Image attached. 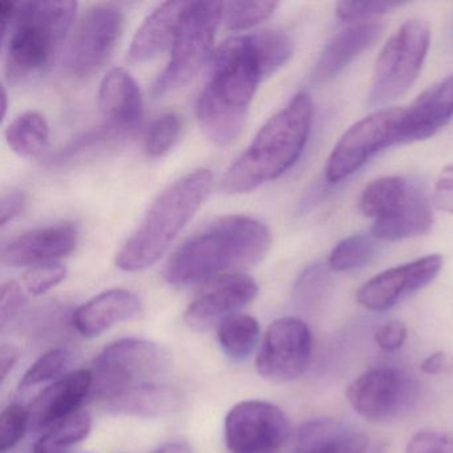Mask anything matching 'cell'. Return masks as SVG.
<instances>
[{
  "label": "cell",
  "instance_id": "cell-1",
  "mask_svg": "<svg viewBox=\"0 0 453 453\" xmlns=\"http://www.w3.org/2000/svg\"><path fill=\"white\" fill-rule=\"evenodd\" d=\"M267 76L256 34L235 36L219 47L196 107L198 123L211 142L219 147L237 142L257 88Z\"/></svg>",
  "mask_w": 453,
  "mask_h": 453
},
{
  "label": "cell",
  "instance_id": "cell-2",
  "mask_svg": "<svg viewBox=\"0 0 453 453\" xmlns=\"http://www.w3.org/2000/svg\"><path fill=\"white\" fill-rule=\"evenodd\" d=\"M272 233L258 219L225 216L188 238L169 258L166 282L177 288L205 283L259 264L272 248Z\"/></svg>",
  "mask_w": 453,
  "mask_h": 453
},
{
  "label": "cell",
  "instance_id": "cell-3",
  "mask_svg": "<svg viewBox=\"0 0 453 453\" xmlns=\"http://www.w3.org/2000/svg\"><path fill=\"white\" fill-rule=\"evenodd\" d=\"M76 9L73 0L0 2L10 83H27L50 70L73 27Z\"/></svg>",
  "mask_w": 453,
  "mask_h": 453
},
{
  "label": "cell",
  "instance_id": "cell-4",
  "mask_svg": "<svg viewBox=\"0 0 453 453\" xmlns=\"http://www.w3.org/2000/svg\"><path fill=\"white\" fill-rule=\"evenodd\" d=\"M312 116L311 97L299 92L259 129L248 150L227 169L221 189L241 195L282 176L301 157L311 131Z\"/></svg>",
  "mask_w": 453,
  "mask_h": 453
},
{
  "label": "cell",
  "instance_id": "cell-5",
  "mask_svg": "<svg viewBox=\"0 0 453 453\" xmlns=\"http://www.w3.org/2000/svg\"><path fill=\"white\" fill-rule=\"evenodd\" d=\"M213 181V173L201 168L166 187L119 251V269L134 273L155 265L208 200Z\"/></svg>",
  "mask_w": 453,
  "mask_h": 453
},
{
  "label": "cell",
  "instance_id": "cell-6",
  "mask_svg": "<svg viewBox=\"0 0 453 453\" xmlns=\"http://www.w3.org/2000/svg\"><path fill=\"white\" fill-rule=\"evenodd\" d=\"M171 367V355L160 344L126 338L103 349L92 367L89 397L103 404L134 387L157 383Z\"/></svg>",
  "mask_w": 453,
  "mask_h": 453
},
{
  "label": "cell",
  "instance_id": "cell-7",
  "mask_svg": "<svg viewBox=\"0 0 453 453\" xmlns=\"http://www.w3.org/2000/svg\"><path fill=\"white\" fill-rule=\"evenodd\" d=\"M224 2H188L172 57L165 70L157 76L150 94L161 97L189 83L213 51L219 23L224 20Z\"/></svg>",
  "mask_w": 453,
  "mask_h": 453
},
{
  "label": "cell",
  "instance_id": "cell-8",
  "mask_svg": "<svg viewBox=\"0 0 453 453\" xmlns=\"http://www.w3.org/2000/svg\"><path fill=\"white\" fill-rule=\"evenodd\" d=\"M431 30L420 19L407 20L384 44L373 70L368 104L394 102L418 81L428 55Z\"/></svg>",
  "mask_w": 453,
  "mask_h": 453
},
{
  "label": "cell",
  "instance_id": "cell-9",
  "mask_svg": "<svg viewBox=\"0 0 453 453\" xmlns=\"http://www.w3.org/2000/svg\"><path fill=\"white\" fill-rule=\"evenodd\" d=\"M403 108H383L349 127L328 157L326 179L342 181L362 168L373 155L399 144Z\"/></svg>",
  "mask_w": 453,
  "mask_h": 453
},
{
  "label": "cell",
  "instance_id": "cell-10",
  "mask_svg": "<svg viewBox=\"0 0 453 453\" xmlns=\"http://www.w3.org/2000/svg\"><path fill=\"white\" fill-rule=\"evenodd\" d=\"M230 453H280L290 434L285 412L264 400L238 403L225 418Z\"/></svg>",
  "mask_w": 453,
  "mask_h": 453
},
{
  "label": "cell",
  "instance_id": "cell-11",
  "mask_svg": "<svg viewBox=\"0 0 453 453\" xmlns=\"http://www.w3.org/2000/svg\"><path fill=\"white\" fill-rule=\"evenodd\" d=\"M312 357V335L299 318L285 317L267 328L257 370L266 380L288 383L303 375Z\"/></svg>",
  "mask_w": 453,
  "mask_h": 453
},
{
  "label": "cell",
  "instance_id": "cell-12",
  "mask_svg": "<svg viewBox=\"0 0 453 453\" xmlns=\"http://www.w3.org/2000/svg\"><path fill=\"white\" fill-rule=\"evenodd\" d=\"M123 25L124 17L118 7L99 4L87 10L65 49V68L79 78L99 70L112 54Z\"/></svg>",
  "mask_w": 453,
  "mask_h": 453
},
{
  "label": "cell",
  "instance_id": "cell-13",
  "mask_svg": "<svg viewBox=\"0 0 453 453\" xmlns=\"http://www.w3.org/2000/svg\"><path fill=\"white\" fill-rule=\"evenodd\" d=\"M416 384L402 371L379 367L362 373L347 388V399L355 412L370 420L396 418L411 407Z\"/></svg>",
  "mask_w": 453,
  "mask_h": 453
},
{
  "label": "cell",
  "instance_id": "cell-14",
  "mask_svg": "<svg viewBox=\"0 0 453 453\" xmlns=\"http://www.w3.org/2000/svg\"><path fill=\"white\" fill-rule=\"evenodd\" d=\"M442 267L440 254L392 267L375 275L357 290V301L370 311H387L416 291L428 286Z\"/></svg>",
  "mask_w": 453,
  "mask_h": 453
},
{
  "label": "cell",
  "instance_id": "cell-15",
  "mask_svg": "<svg viewBox=\"0 0 453 453\" xmlns=\"http://www.w3.org/2000/svg\"><path fill=\"white\" fill-rule=\"evenodd\" d=\"M256 280L243 273H227L203 283L185 311V322L198 331H205L225 318L237 314L258 296Z\"/></svg>",
  "mask_w": 453,
  "mask_h": 453
},
{
  "label": "cell",
  "instance_id": "cell-16",
  "mask_svg": "<svg viewBox=\"0 0 453 453\" xmlns=\"http://www.w3.org/2000/svg\"><path fill=\"white\" fill-rule=\"evenodd\" d=\"M453 118V75L424 89L410 107L403 108L399 144L434 136Z\"/></svg>",
  "mask_w": 453,
  "mask_h": 453
},
{
  "label": "cell",
  "instance_id": "cell-17",
  "mask_svg": "<svg viewBox=\"0 0 453 453\" xmlns=\"http://www.w3.org/2000/svg\"><path fill=\"white\" fill-rule=\"evenodd\" d=\"M79 232L73 225L59 224L23 233L2 250V261L9 266H38L52 264L73 253Z\"/></svg>",
  "mask_w": 453,
  "mask_h": 453
},
{
  "label": "cell",
  "instance_id": "cell-18",
  "mask_svg": "<svg viewBox=\"0 0 453 453\" xmlns=\"http://www.w3.org/2000/svg\"><path fill=\"white\" fill-rule=\"evenodd\" d=\"M92 389L91 370L65 373L35 400L30 410V426L34 431H47L68 416L78 412Z\"/></svg>",
  "mask_w": 453,
  "mask_h": 453
},
{
  "label": "cell",
  "instance_id": "cell-19",
  "mask_svg": "<svg viewBox=\"0 0 453 453\" xmlns=\"http://www.w3.org/2000/svg\"><path fill=\"white\" fill-rule=\"evenodd\" d=\"M384 31L375 20L357 22L336 34L323 50L312 73V81L326 84L335 79L363 51L370 49Z\"/></svg>",
  "mask_w": 453,
  "mask_h": 453
},
{
  "label": "cell",
  "instance_id": "cell-20",
  "mask_svg": "<svg viewBox=\"0 0 453 453\" xmlns=\"http://www.w3.org/2000/svg\"><path fill=\"white\" fill-rule=\"evenodd\" d=\"M142 304L132 291L113 288L104 291L79 307L73 315V327L87 338H94L108 328L136 318Z\"/></svg>",
  "mask_w": 453,
  "mask_h": 453
},
{
  "label": "cell",
  "instance_id": "cell-21",
  "mask_svg": "<svg viewBox=\"0 0 453 453\" xmlns=\"http://www.w3.org/2000/svg\"><path fill=\"white\" fill-rule=\"evenodd\" d=\"M99 107L108 124L126 134L136 128L142 118V96L131 73L123 68L108 73L100 84Z\"/></svg>",
  "mask_w": 453,
  "mask_h": 453
},
{
  "label": "cell",
  "instance_id": "cell-22",
  "mask_svg": "<svg viewBox=\"0 0 453 453\" xmlns=\"http://www.w3.org/2000/svg\"><path fill=\"white\" fill-rule=\"evenodd\" d=\"M188 2H165L140 26L129 55L134 62H148L172 47Z\"/></svg>",
  "mask_w": 453,
  "mask_h": 453
},
{
  "label": "cell",
  "instance_id": "cell-23",
  "mask_svg": "<svg viewBox=\"0 0 453 453\" xmlns=\"http://www.w3.org/2000/svg\"><path fill=\"white\" fill-rule=\"evenodd\" d=\"M434 225V213L423 190L412 185L399 208L376 219L372 225V237L380 241H400L426 234Z\"/></svg>",
  "mask_w": 453,
  "mask_h": 453
},
{
  "label": "cell",
  "instance_id": "cell-24",
  "mask_svg": "<svg viewBox=\"0 0 453 453\" xmlns=\"http://www.w3.org/2000/svg\"><path fill=\"white\" fill-rule=\"evenodd\" d=\"M184 396L179 389L161 383L134 387L105 403L111 412L136 418H158L179 412Z\"/></svg>",
  "mask_w": 453,
  "mask_h": 453
},
{
  "label": "cell",
  "instance_id": "cell-25",
  "mask_svg": "<svg viewBox=\"0 0 453 453\" xmlns=\"http://www.w3.org/2000/svg\"><path fill=\"white\" fill-rule=\"evenodd\" d=\"M4 136L10 148L20 157H39L49 148V123L42 113L28 111L10 123Z\"/></svg>",
  "mask_w": 453,
  "mask_h": 453
},
{
  "label": "cell",
  "instance_id": "cell-26",
  "mask_svg": "<svg viewBox=\"0 0 453 453\" xmlns=\"http://www.w3.org/2000/svg\"><path fill=\"white\" fill-rule=\"evenodd\" d=\"M411 187L412 185L403 177L389 176L373 180L360 196V213L373 219V221L389 216L405 200Z\"/></svg>",
  "mask_w": 453,
  "mask_h": 453
},
{
  "label": "cell",
  "instance_id": "cell-27",
  "mask_svg": "<svg viewBox=\"0 0 453 453\" xmlns=\"http://www.w3.org/2000/svg\"><path fill=\"white\" fill-rule=\"evenodd\" d=\"M258 320L248 314H233L219 325V341L222 351L233 362L248 359L259 341Z\"/></svg>",
  "mask_w": 453,
  "mask_h": 453
},
{
  "label": "cell",
  "instance_id": "cell-28",
  "mask_svg": "<svg viewBox=\"0 0 453 453\" xmlns=\"http://www.w3.org/2000/svg\"><path fill=\"white\" fill-rule=\"evenodd\" d=\"M91 428V415L86 411H78L47 429L34 445V453H65L73 445L87 439Z\"/></svg>",
  "mask_w": 453,
  "mask_h": 453
},
{
  "label": "cell",
  "instance_id": "cell-29",
  "mask_svg": "<svg viewBox=\"0 0 453 453\" xmlns=\"http://www.w3.org/2000/svg\"><path fill=\"white\" fill-rule=\"evenodd\" d=\"M372 235L354 234L336 243L328 257V266L338 273L362 269L375 257L376 245Z\"/></svg>",
  "mask_w": 453,
  "mask_h": 453
},
{
  "label": "cell",
  "instance_id": "cell-30",
  "mask_svg": "<svg viewBox=\"0 0 453 453\" xmlns=\"http://www.w3.org/2000/svg\"><path fill=\"white\" fill-rule=\"evenodd\" d=\"M73 362V354L67 349L58 347L42 355L27 371L20 380V391L41 386L47 381H57L65 376V371Z\"/></svg>",
  "mask_w": 453,
  "mask_h": 453
},
{
  "label": "cell",
  "instance_id": "cell-31",
  "mask_svg": "<svg viewBox=\"0 0 453 453\" xmlns=\"http://www.w3.org/2000/svg\"><path fill=\"white\" fill-rule=\"evenodd\" d=\"M277 2H229L224 4V22L232 31L248 30L269 19Z\"/></svg>",
  "mask_w": 453,
  "mask_h": 453
},
{
  "label": "cell",
  "instance_id": "cell-32",
  "mask_svg": "<svg viewBox=\"0 0 453 453\" xmlns=\"http://www.w3.org/2000/svg\"><path fill=\"white\" fill-rule=\"evenodd\" d=\"M179 116L174 113H164L158 116L148 129L145 136V150L150 157H161L166 155L179 140Z\"/></svg>",
  "mask_w": 453,
  "mask_h": 453
},
{
  "label": "cell",
  "instance_id": "cell-33",
  "mask_svg": "<svg viewBox=\"0 0 453 453\" xmlns=\"http://www.w3.org/2000/svg\"><path fill=\"white\" fill-rule=\"evenodd\" d=\"M30 426V410L12 403L0 415V452L12 449Z\"/></svg>",
  "mask_w": 453,
  "mask_h": 453
},
{
  "label": "cell",
  "instance_id": "cell-34",
  "mask_svg": "<svg viewBox=\"0 0 453 453\" xmlns=\"http://www.w3.org/2000/svg\"><path fill=\"white\" fill-rule=\"evenodd\" d=\"M403 2H391V0H365V2H341L336 6V15L343 22H365L379 15L394 12L404 6Z\"/></svg>",
  "mask_w": 453,
  "mask_h": 453
},
{
  "label": "cell",
  "instance_id": "cell-35",
  "mask_svg": "<svg viewBox=\"0 0 453 453\" xmlns=\"http://www.w3.org/2000/svg\"><path fill=\"white\" fill-rule=\"evenodd\" d=\"M67 277V269L59 262L30 267L23 275V285L33 296H43Z\"/></svg>",
  "mask_w": 453,
  "mask_h": 453
},
{
  "label": "cell",
  "instance_id": "cell-36",
  "mask_svg": "<svg viewBox=\"0 0 453 453\" xmlns=\"http://www.w3.org/2000/svg\"><path fill=\"white\" fill-rule=\"evenodd\" d=\"M327 288V272L322 265H312L304 270L294 290L296 301L302 306H312L322 298Z\"/></svg>",
  "mask_w": 453,
  "mask_h": 453
},
{
  "label": "cell",
  "instance_id": "cell-37",
  "mask_svg": "<svg viewBox=\"0 0 453 453\" xmlns=\"http://www.w3.org/2000/svg\"><path fill=\"white\" fill-rule=\"evenodd\" d=\"M368 439L347 426L339 436L310 449L296 453H367Z\"/></svg>",
  "mask_w": 453,
  "mask_h": 453
},
{
  "label": "cell",
  "instance_id": "cell-38",
  "mask_svg": "<svg viewBox=\"0 0 453 453\" xmlns=\"http://www.w3.org/2000/svg\"><path fill=\"white\" fill-rule=\"evenodd\" d=\"M405 453H453V439L436 431H421L408 442Z\"/></svg>",
  "mask_w": 453,
  "mask_h": 453
},
{
  "label": "cell",
  "instance_id": "cell-39",
  "mask_svg": "<svg viewBox=\"0 0 453 453\" xmlns=\"http://www.w3.org/2000/svg\"><path fill=\"white\" fill-rule=\"evenodd\" d=\"M27 303L25 288L14 280L4 283L0 288V323L6 326Z\"/></svg>",
  "mask_w": 453,
  "mask_h": 453
},
{
  "label": "cell",
  "instance_id": "cell-40",
  "mask_svg": "<svg viewBox=\"0 0 453 453\" xmlns=\"http://www.w3.org/2000/svg\"><path fill=\"white\" fill-rule=\"evenodd\" d=\"M432 203L439 211L453 214V163L440 172L434 182Z\"/></svg>",
  "mask_w": 453,
  "mask_h": 453
},
{
  "label": "cell",
  "instance_id": "cell-41",
  "mask_svg": "<svg viewBox=\"0 0 453 453\" xmlns=\"http://www.w3.org/2000/svg\"><path fill=\"white\" fill-rule=\"evenodd\" d=\"M405 339H407V327L404 323L397 320L384 325L375 335L379 349L384 351H396L404 344Z\"/></svg>",
  "mask_w": 453,
  "mask_h": 453
},
{
  "label": "cell",
  "instance_id": "cell-42",
  "mask_svg": "<svg viewBox=\"0 0 453 453\" xmlns=\"http://www.w3.org/2000/svg\"><path fill=\"white\" fill-rule=\"evenodd\" d=\"M26 205V195L22 190L12 189L4 190L0 197V225L6 226L15 217L22 213Z\"/></svg>",
  "mask_w": 453,
  "mask_h": 453
},
{
  "label": "cell",
  "instance_id": "cell-43",
  "mask_svg": "<svg viewBox=\"0 0 453 453\" xmlns=\"http://www.w3.org/2000/svg\"><path fill=\"white\" fill-rule=\"evenodd\" d=\"M18 357H19V351L14 346L4 344L2 351H0V376H2V381L6 380L9 373L17 365Z\"/></svg>",
  "mask_w": 453,
  "mask_h": 453
},
{
  "label": "cell",
  "instance_id": "cell-44",
  "mask_svg": "<svg viewBox=\"0 0 453 453\" xmlns=\"http://www.w3.org/2000/svg\"><path fill=\"white\" fill-rule=\"evenodd\" d=\"M448 357L442 351L434 352V354L429 355L426 359L421 363V371L428 375H436V373L441 372L447 368Z\"/></svg>",
  "mask_w": 453,
  "mask_h": 453
},
{
  "label": "cell",
  "instance_id": "cell-45",
  "mask_svg": "<svg viewBox=\"0 0 453 453\" xmlns=\"http://www.w3.org/2000/svg\"><path fill=\"white\" fill-rule=\"evenodd\" d=\"M152 453H193V449L188 442L169 441L153 449Z\"/></svg>",
  "mask_w": 453,
  "mask_h": 453
},
{
  "label": "cell",
  "instance_id": "cell-46",
  "mask_svg": "<svg viewBox=\"0 0 453 453\" xmlns=\"http://www.w3.org/2000/svg\"><path fill=\"white\" fill-rule=\"evenodd\" d=\"M2 99H4V104H2V108H4V118L6 116L7 111V92L6 89L4 88V94H2Z\"/></svg>",
  "mask_w": 453,
  "mask_h": 453
},
{
  "label": "cell",
  "instance_id": "cell-47",
  "mask_svg": "<svg viewBox=\"0 0 453 453\" xmlns=\"http://www.w3.org/2000/svg\"><path fill=\"white\" fill-rule=\"evenodd\" d=\"M370 453H384V449L381 447H376V448H373V449L371 450Z\"/></svg>",
  "mask_w": 453,
  "mask_h": 453
}]
</instances>
